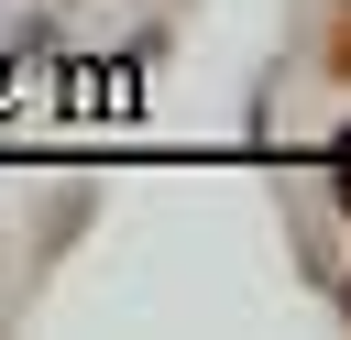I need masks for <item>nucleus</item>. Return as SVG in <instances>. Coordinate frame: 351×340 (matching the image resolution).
<instances>
[{"label":"nucleus","mask_w":351,"mask_h":340,"mask_svg":"<svg viewBox=\"0 0 351 340\" xmlns=\"http://www.w3.org/2000/svg\"><path fill=\"white\" fill-rule=\"evenodd\" d=\"M340 307H351V274H340Z\"/></svg>","instance_id":"3"},{"label":"nucleus","mask_w":351,"mask_h":340,"mask_svg":"<svg viewBox=\"0 0 351 340\" xmlns=\"http://www.w3.org/2000/svg\"><path fill=\"white\" fill-rule=\"evenodd\" d=\"M329 66L351 77V0H340V22H329Z\"/></svg>","instance_id":"1"},{"label":"nucleus","mask_w":351,"mask_h":340,"mask_svg":"<svg viewBox=\"0 0 351 340\" xmlns=\"http://www.w3.org/2000/svg\"><path fill=\"white\" fill-rule=\"evenodd\" d=\"M329 197H340V219H351V143H340V165H329Z\"/></svg>","instance_id":"2"}]
</instances>
